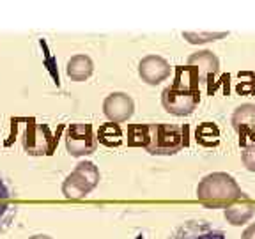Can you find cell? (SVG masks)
<instances>
[{
    "instance_id": "cell-12",
    "label": "cell",
    "mask_w": 255,
    "mask_h": 239,
    "mask_svg": "<svg viewBox=\"0 0 255 239\" xmlns=\"http://www.w3.org/2000/svg\"><path fill=\"white\" fill-rule=\"evenodd\" d=\"M199 71L191 66H177L175 68V76H174V84L172 87L175 89H183V91H190V92H200L199 91Z\"/></svg>"
},
{
    "instance_id": "cell-23",
    "label": "cell",
    "mask_w": 255,
    "mask_h": 239,
    "mask_svg": "<svg viewBox=\"0 0 255 239\" xmlns=\"http://www.w3.org/2000/svg\"><path fill=\"white\" fill-rule=\"evenodd\" d=\"M28 239H52L50 236H44V234H37V236H32V238Z\"/></svg>"
},
{
    "instance_id": "cell-19",
    "label": "cell",
    "mask_w": 255,
    "mask_h": 239,
    "mask_svg": "<svg viewBox=\"0 0 255 239\" xmlns=\"http://www.w3.org/2000/svg\"><path fill=\"white\" fill-rule=\"evenodd\" d=\"M243 165L250 172H255V142H252L243 152Z\"/></svg>"
},
{
    "instance_id": "cell-17",
    "label": "cell",
    "mask_w": 255,
    "mask_h": 239,
    "mask_svg": "<svg viewBox=\"0 0 255 239\" xmlns=\"http://www.w3.org/2000/svg\"><path fill=\"white\" fill-rule=\"evenodd\" d=\"M183 36L188 43L200 44V43H211V41L222 39V37L227 36V32H184Z\"/></svg>"
},
{
    "instance_id": "cell-3",
    "label": "cell",
    "mask_w": 255,
    "mask_h": 239,
    "mask_svg": "<svg viewBox=\"0 0 255 239\" xmlns=\"http://www.w3.org/2000/svg\"><path fill=\"white\" fill-rule=\"evenodd\" d=\"M100 183V170L92 161H82L62 183V193L69 200L87 197Z\"/></svg>"
},
{
    "instance_id": "cell-1",
    "label": "cell",
    "mask_w": 255,
    "mask_h": 239,
    "mask_svg": "<svg viewBox=\"0 0 255 239\" xmlns=\"http://www.w3.org/2000/svg\"><path fill=\"white\" fill-rule=\"evenodd\" d=\"M243 197V191L238 186L236 179L225 172H215L206 175L197 186V199L200 204L213 209H220L236 204Z\"/></svg>"
},
{
    "instance_id": "cell-7",
    "label": "cell",
    "mask_w": 255,
    "mask_h": 239,
    "mask_svg": "<svg viewBox=\"0 0 255 239\" xmlns=\"http://www.w3.org/2000/svg\"><path fill=\"white\" fill-rule=\"evenodd\" d=\"M103 112L108 122H126L135 112V103H133L131 96L124 94V92H112L105 100Z\"/></svg>"
},
{
    "instance_id": "cell-22",
    "label": "cell",
    "mask_w": 255,
    "mask_h": 239,
    "mask_svg": "<svg viewBox=\"0 0 255 239\" xmlns=\"http://www.w3.org/2000/svg\"><path fill=\"white\" fill-rule=\"evenodd\" d=\"M241 239H255V223H252L250 227H248L247 231L243 232Z\"/></svg>"
},
{
    "instance_id": "cell-20",
    "label": "cell",
    "mask_w": 255,
    "mask_h": 239,
    "mask_svg": "<svg viewBox=\"0 0 255 239\" xmlns=\"http://www.w3.org/2000/svg\"><path fill=\"white\" fill-rule=\"evenodd\" d=\"M191 239H225V236L222 232H216V231H211V229L204 227L202 232H199L197 236H193Z\"/></svg>"
},
{
    "instance_id": "cell-4",
    "label": "cell",
    "mask_w": 255,
    "mask_h": 239,
    "mask_svg": "<svg viewBox=\"0 0 255 239\" xmlns=\"http://www.w3.org/2000/svg\"><path fill=\"white\" fill-rule=\"evenodd\" d=\"M183 147V129L175 124H149L147 152L154 156H170Z\"/></svg>"
},
{
    "instance_id": "cell-13",
    "label": "cell",
    "mask_w": 255,
    "mask_h": 239,
    "mask_svg": "<svg viewBox=\"0 0 255 239\" xmlns=\"http://www.w3.org/2000/svg\"><path fill=\"white\" fill-rule=\"evenodd\" d=\"M255 206L252 202H236L225 209V218L231 225H243L254 216Z\"/></svg>"
},
{
    "instance_id": "cell-10",
    "label": "cell",
    "mask_w": 255,
    "mask_h": 239,
    "mask_svg": "<svg viewBox=\"0 0 255 239\" xmlns=\"http://www.w3.org/2000/svg\"><path fill=\"white\" fill-rule=\"evenodd\" d=\"M188 66L195 68L199 71L200 78H209V76H215L220 71V60L218 57L213 52H197L193 55H190L188 59Z\"/></svg>"
},
{
    "instance_id": "cell-14",
    "label": "cell",
    "mask_w": 255,
    "mask_h": 239,
    "mask_svg": "<svg viewBox=\"0 0 255 239\" xmlns=\"http://www.w3.org/2000/svg\"><path fill=\"white\" fill-rule=\"evenodd\" d=\"M96 138L107 147H119V145H123V129L116 122L101 124L98 133H96Z\"/></svg>"
},
{
    "instance_id": "cell-2",
    "label": "cell",
    "mask_w": 255,
    "mask_h": 239,
    "mask_svg": "<svg viewBox=\"0 0 255 239\" xmlns=\"http://www.w3.org/2000/svg\"><path fill=\"white\" fill-rule=\"evenodd\" d=\"M21 145L28 156H52L57 149L59 135H53L48 124H41L32 117H23Z\"/></svg>"
},
{
    "instance_id": "cell-24",
    "label": "cell",
    "mask_w": 255,
    "mask_h": 239,
    "mask_svg": "<svg viewBox=\"0 0 255 239\" xmlns=\"http://www.w3.org/2000/svg\"><path fill=\"white\" fill-rule=\"evenodd\" d=\"M254 96H255V73H254Z\"/></svg>"
},
{
    "instance_id": "cell-18",
    "label": "cell",
    "mask_w": 255,
    "mask_h": 239,
    "mask_svg": "<svg viewBox=\"0 0 255 239\" xmlns=\"http://www.w3.org/2000/svg\"><path fill=\"white\" fill-rule=\"evenodd\" d=\"M16 211H18L16 204L0 202V234H4L11 227V223L16 218Z\"/></svg>"
},
{
    "instance_id": "cell-5",
    "label": "cell",
    "mask_w": 255,
    "mask_h": 239,
    "mask_svg": "<svg viewBox=\"0 0 255 239\" xmlns=\"http://www.w3.org/2000/svg\"><path fill=\"white\" fill-rule=\"evenodd\" d=\"M66 149L71 156L80 158V156H87L98 149V138L94 136L92 126L87 122H76L69 124L66 127Z\"/></svg>"
},
{
    "instance_id": "cell-8",
    "label": "cell",
    "mask_w": 255,
    "mask_h": 239,
    "mask_svg": "<svg viewBox=\"0 0 255 239\" xmlns=\"http://www.w3.org/2000/svg\"><path fill=\"white\" fill-rule=\"evenodd\" d=\"M232 126L239 135V145L247 147L248 138L255 142V105H241L232 114Z\"/></svg>"
},
{
    "instance_id": "cell-11",
    "label": "cell",
    "mask_w": 255,
    "mask_h": 239,
    "mask_svg": "<svg viewBox=\"0 0 255 239\" xmlns=\"http://www.w3.org/2000/svg\"><path fill=\"white\" fill-rule=\"evenodd\" d=\"M94 71V64H92L91 57L87 55H75L69 59L66 73L73 82H85Z\"/></svg>"
},
{
    "instance_id": "cell-21",
    "label": "cell",
    "mask_w": 255,
    "mask_h": 239,
    "mask_svg": "<svg viewBox=\"0 0 255 239\" xmlns=\"http://www.w3.org/2000/svg\"><path fill=\"white\" fill-rule=\"evenodd\" d=\"M12 199V191L9 184L0 177V202H9Z\"/></svg>"
},
{
    "instance_id": "cell-25",
    "label": "cell",
    "mask_w": 255,
    "mask_h": 239,
    "mask_svg": "<svg viewBox=\"0 0 255 239\" xmlns=\"http://www.w3.org/2000/svg\"><path fill=\"white\" fill-rule=\"evenodd\" d=\"M138 239H142V236H140V238H138Z\"/></svg>"
},
{
    "instance_id": "cell-9",
    "label": "cell",
    "mask_w": 255,
    "mask_h": 239,
    "mask_svg": "<svg viewBox=\"0 0 255 239\" xmlns=\"http://www.w3.org/2000/svg\"><path fill=\"white\" fill-rule=\"evenodd\" d=\"M138 75L140 78L149 85H158L163 80L170 76V66L165 59L158 55H147L143 57L138 64Z\"/></svg>"
},
{
    "instance_id": "cell-15",
    "label": "cell",
    "mask_w": 255,
    "mask_h": 239,
    "mask_svg": "<svg viewBox=\"0 0 255 239\" xmlns=\"http://www.w3.org/2000/svg\"><path fill=\"white\" fill-rule=\"evenodd\" d=\"M197 143L204 145V147H216L220 143V129L215 122H202L199 124L195 131Z\"/></svg>"
},
{
    "instance_id": "cell-6",
    "label": "cell",
    "mask_w": 255,
    "mask_h": 239,
    "mask_svg": "<svg viewBox=\"0 0 255 239\" xmlns=\"http://www.w3.org/2000/svg\"><path fill=\"white\" fill-rule=\"evenodd\" d=\"M161 103H163L165 110L172 116H190L200 103V92L183 91V89H175L170 85L161 94Z\"/></svg>"
},
{
    "instance_id": "cell-16",
    "label": "cell",
    "mask_w": 255,
    "mask_h": 239,
    "mask_svg": "<svg viewBox=\"0 0 255 239\" xmlns=\"http://www.w3.org/2000/svg\"><path fill=\"white\" fill-rule=\"evenodd\" d=\"M149 124H129L128 126V145L129 147H147Z\"/></svg>"
}]
</instances>
